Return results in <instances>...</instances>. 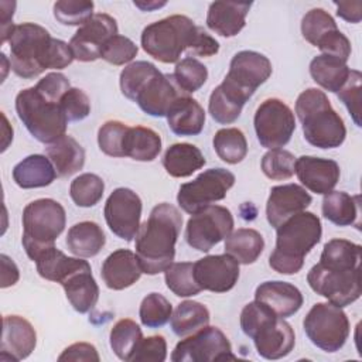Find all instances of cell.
Masks as SVG:
<instances>
[{
    "instance_id": "6da1fadb",
    "label": "cell",
    "mask_w": 362,
    "mask_h": 362,
    "mask_svg": "<svg viewBox=\"0 0 362 362\" xmlns=\"http://www.w3.org/2000/svg\"><path fill=\"white\" fill-rule=\"evenodd\" d=\"M8 45L10 68L24 79H33L45 69H64L75 59L69 44L52 38L48 30L34 23L14 25Z\"/></svg>"
},
{
    "instance_id": "7a4b0ae2",
    "label": "cell",
    "mask_w": 362,
    "mask_h": 362,
    "mask_svg": "<svg viewBox=\"0 0 362 362\" xmlns=\"http://www.w3.org/2000/svg\"><path fill=\"white\" fill-rule=\"evenodd\" d=\"M182 226L181 212L171 204L156 205L136 235V256L143 273L165 272L175 257V243Z\"/></svg>"
},
{
    "instance_id": "3957f363",
    "label": "cell",
    "mask_w": 362,
    "mask_h": 362,
    "mask_svg": "<svg viewBox=\"0 0 362 362\" xmlns=\"http://www.w3.org/2000/svg\"><path fill=\"white\" fill-rule=\"evenodd\" d=\"M321 235V221L315 214L303 211L293 215L276 229V246L269 256V266L280 274L298 273Z\"/></svg>"
},
{
    "instance_id": "277c9868",
    "label": "cell",
    "mask_w": 362,
    "mask_h": 362,
    "mask_svg": "<svg viewBox=\"0 0 362 362\" xmlns=\"http://www.w3.org/2000/svg\"><path fill=\"white\" fill-rule=\"evenodd\" d=\"M240 328L246 337L253 339L257 354L264 359L284 358L293 351L296 344L291 325L257 300L243 307Z\"/></svg>"
},
{
    "instance_id": "5b68a950",
    "label": "cell",
    "mask_w": 362,
    "mask_h": 362,
    "mask_svg": "<svg viewBox=\"0 0 362 362\" xmlns=\"http://www.w3.org/2000/svg\"><path fill=\"white\" fill-rule=\"evenodd\" d=\"M296 113L303 126L304 139L318 148L339 147L346 137L342 117L332 109L324 90L308 88L296 100Z\"/></svg>"
},
{
    "instance_id": "8992f818",
    "label": "cell",
    "mask_w": 362,
    "mask_h": 362,
    "mask_svg": "<svg viewBox=\"0 0 362 362\" xmlns=\"http://www.w3.org/2000/svg\"><path fill=\"white\" fill-rule=\"evenodd\" d=\"M21 243L27 256L35 262L47 249L55 246L64 232L66 215L64 206L51 198H40L25 205L23 211Z\"/></svg>"
},
{
    "instance_id": "52a82bcc",
    "label": "cell",
    "mask_w": 362,
    "mask_h": 362,
    "mask_svg": "<svg viewBox=\"0 0 362 362\" xmlns=\"http://www.w3.org/2000/svg\"><path fill=\"white\" fill-rule=\"evenodd\" d=\"M16 112L30 134L40 143L51 144L65 136L68 120L59 102L45 98L35 86L17 93Z\"/></svg>"
},
{
    "instance_id": "ba28073f",
    "label": "cell",
    "mask_w": 362,
    "mask_h": 362,
    "mask_svg": "<svg viewBox=\"0 0 362 362\" xmlns=\"http://www.w3.org/2000/svg\"><path fill=\"white\" fill-rule=\"evenodd\" d=\"M194 21L181 14L168 16L144 27L140 41L144 52L164 64L178 62L197 33Z\"/></svg>"
},
{
    "instance_id": "9c48e42d",
    "label": "cell",
    "mask_w": 362,
    "mask_h": 362,
    "mask_svg": "<svg viewBox=\"0 0 362 362\" xmlns=\"http://www.w3.org/2000/svg\"><path fill=\"white\" fill-rule=\"evenodd\" d=\"M308 339L324 352L339 351L349 337L345 311L332 303H315L303 321Z\"/></svg>"
},
{
    "instance_id": "30bf717a",
    "label": "cell",
    "mask_w": 362,
    "mask_h": 362,
    "mask_svg": "<svg viewBox=\"0 0 362 362\" xmlns=\"http://www.w3.org/2000/svg\"><path fill=\"white\" fill-rule=\"evenodd\" d=\"M307 281L313 291L341 308L352 304L362 294L361 267H337L318 262L310 269Z\"/></svg>"
},
{
    "instance_id": "8fae6325",
    "label": "cell",
    "mask_w": 362,
    "mask_h": 362,
    "mask_svg": "<svg viewBox=\"0 0 362 362\" xmlns=\"http://www.w3.org/2000/svg\"><path fill=\"white\" fill-rule=\"evenodd\" d=\"M233 184L235 175L229 170L209 168L180 187L177 202L182 211L192 215L216 201H222Z\"/></svg>"
},
{
    "instance_id": "7c38bea8",
    "label": "cell",
    "mask_w": 362,
    "mask_h": 362,
    "mask_svg": "<svg viewBox=\"0 0 362 362\" xmlns=\"http://www.w3.org/2000/svg\"><path fill=\"white\" fill-rule=\"evenodd\" d=\"M253 126L262 147L269 150L284 147L294 130L296 119L293 110L280 99L269 98L256 109Z\"/></svg>"
},
{
    "instance_id": "4fadbf2b",
    "label": "cell",
    "mask_w": 362,
    "mask_h": 362,
    "mask_svg": "<svg viewBox=\"0 0 362 362\" xmlns=\"http://www.w3.org/2000/svg\"><path fill=\"white\" fill-rule=\"evenodd\" d=\"M233 230L230 211L221 205H209L192 214L185 226L187 243L199 252H209Z\"/></svg>"
},
{
    "instance_id": "5bb4252c",
    "label": "cell",
    "mask_w": 362,
    "mask_h": 362,
    "mask_svg": "<svg viewBox=\"0 0 362 362\" xmlns=\"http://www.w3.org/2000/svg\"><path fill=\"white\" fill-rule=\"evenodd\" d=\"M236 359L228 337L216 327H204L181 339L173 354V362H215Z\"/></svg>"
},
{
    "instance_id": "9a60e30c",
    "label": "cell",
    "mask_w": 362,
    "mask_h": 362,
    "mask_svg": "<svg viewBox=\"0 0 362 362\" xmlns=\"http://www.w3.org/2000/svg\"><path fill=\"white\" fill-rule=\"evenodd\" d=\"M141 209L140 197L133 189L120 187L107 197L103 215L112 233L132 242L140 229Z\"/></svg>"
},
{
    "instance_id": "2e32d148",
    "label": "cell",
    "mask_w": 362,
    "mask_h": 362,
    "mask_svg": "<svg viewBox=\"0 0 362 362\" xmlns=\"http://www.w3.org/2000/svg\"><path fill=\"white\" fill-rule=\"evenodd\" d=\"M272 62L267 57L256 51H239L229 64V71L222 82L240 92L247 99L272 75Z\"/></svg>"
},
{
    "instance_id": "e0dca14e",
    "label": "cell",
    "mask_w": 362,
    "mask_h": 362,
    "mask_svg": "<svg viewBox=\"0 0 362 362\" xmlns=\"http://www.w3.org/2000/svg\"><path fill=\"white\" fill-rule=\"evenodd\" d=\"M117 34L116 20L106 14H93L83 25L78 28L69 41L74 58L82 62H92L100 58V51L106 41Z\"/></svg>"
},
{
    "instance_id": "ac0fdd59",
    "label": "cell",
    "mask_w": 362,
    "mask_h": 362,
    "mask_svg": "<svg viewBox=\"0 0 362 362\" xmlns=\"http://www.w3.org/2000/svg\"><path fill=\"white\" fill-rule=\"evenodd\" d=\"M187 93L180 89L173 74H161L158 69L143 83L133 102L148 116L164 117L171 106Z\"/></svg>"
},
{
    "instance_id": "d6986e66",
    "label": "cell",
    "mask_w": 362,
    "mask_h": 362,
    "mask_svg": "<svg viewBox=\"0 0 362 362\" xmlns=\"http://www.w3.org/2000/svg\"><path fill=\"white\" fill-rule=\"evenodd\" d=\"M239 263L229 255H209L194 263V277L201 290L226 293L239 280Z\"/></svg>"
},
{
    "instance_id": "ffe728a7",
    "label": "cell",
    "mask_w": 362,
    "mask_h": 362,
    "mask_svg": "<svg viewBox=\"0 0 362 362\" xmlns=\"http://www.w3.org/2000/svg\"><path fill=\"white\" fill-rule=\"evenodd\" d=\"M311 202V195L298 184L276 185L270 189L266 204L267 222L277 229L293 215L305 211Z\"/></svg>"
},
{
    "instance_id": "44dd1931",
    "label": "cell",
    "mask_w": 362,
    "mask_h": 362,
    "mask_svg": "<svg viewBox=\"0 0 362 362\" xmlns=\"http://www.w3.org/2000/svg\"><path fill=\"white\" fill-rule=\"evenodd\" d=\"M37 345L34 327L20 315L3 318V334L0 345L1 361H23L31 355Z\"/></svg>"
},
{
    "instance_id": "7402d4cb",
    "label": "cell",
    "mask_w": 362,
    "mask_h": 362,
    "mask_svg": "<svg viewBox=\"0 0 362 362\" xmlns=\"http://www.w3.org/2000/svg\"><path fill=\"white\" fill-rule=\"evenodd\" d=\"M296 174L307 189L318 195H325L338 184L341 170L334 160L301 156L296 160Z\"/></svg>"
},
{
    "instance_id": "603a6c76",
    "label": "cell",
    "mask_w": 362,
    "mask_h": 362,
    "mask_svg": "<svg viewBox=\"0 0 362 362\" xmlns=\"http://www.w3.org/2000/svg\"><path fill=\"white\" fill-rule=\"evenodd\" d=\"M255 300L266 304L280 318L294 315L304 301L301 291L294 284L280 280L260 283L256 287Z\"/></svg>"
},
{
    "instance_id": "cb8c5ba5",
    "label": "cell",
    "mask_w": 362,
    "mask_h": 362,
    "mask_svg": "<svg viewBox=\"0 0 362 362\" xmlns=\"http://www.w3.org/2000/svg\"><path fill=\"white\" fill-rule=\"evenodd\" d=\"M141 273L136 253L129 249H117L110 253L100 269L102 280L110 290H124L133 286Z\"/></svg>"
},
{
    "instance_id": "d4e9b609",
    "label": "cell",
    "mask_w": 362,
    "mask_h": 362,
    "mask_svg": "<svg viewBox=\"0 0 362 362\" xmlns=\"http://www.w3.org/2000/svg\"><path fill=\"white\" fill-rule=\"evenodd\" d=\"M252 3L214 1L208 7L206 25L221 37H235L246 24Z\"/></svg>"
},
{
    "instance_id": "484cf974",
    "label": "cell",
    "mask_w": 362,
    "mask_h": 362,
    "mask_svg": "<svg viewBox=\"0 0 362 362\" xmlns=\"http://www.w3.org/2000/svg\"><path fill=\"white\" fill-rule=\"evenodd\" d=\"M61 286L64 287L65 296L75 311L85 314L96 305L99 298V287L92 276L89 263L71 273L61 283Z\"/></svg>"
},
{
    "instance_id": "4316f807",
    "label": "cell",
    "mask_w": 362,
    "mask_h": 362,
    "mask_svg": "<svg viewBox=\"0 0 362 362\" xmlns=\"http://www.w3.org/2000/svg\"><path fill=\"white\" fill-rule=\"evenodd\" d=\"M165 117L170 130L177 136H197L205 126V110L189 95L181 96Z\"/></svg>"
},
{
    "instance_id": "83f0119b",
    "label": "cell",
    "mask_w": 362,
    "mask_h": 362,
    "mask_svg": "<svg viewBox=\"0 0 362 362\" xmlns=\"http://www.w3.org/2000/svg\"><path fill=\"white\" fill-rule=\"evenodd\" d=\"M57 171L51 160L42 154H31L13 168V180L23 189L41 188L52 184Z\"/></svg>"
},
{
    "instance_id": "f1b7e54d",
    "label": "cell",
    "mask_w": 362,
    "mask_h": 362,
    "mask_svg": "<svg viewBox=\"0 0 362 362\" xmlns=\"http://www.w3.org/2000/svg\"><path fill=\"white\" fill-rule=\"evenodd\" d=\"M45 153L54 164L58 177H69L82 170L85 164L83 147L68 134L48 144L45 147Z\"/></svg>"
},
{
    "instance_id": "f546056e",
    "label": "cell",
    "mask_w": 362,
    "mask_h": 362,
    "mask_svg": "<svg viewBox=\"0 0 362 362\" xmlns=\"http://www.w3.org/2000/svg\"><path fill=\"white\" fill-rule=\"evenodd\" d=\"M206 160L202 151L189 143L171 144L163 157V167L174 178L192 175L197 170L205 165Z\"/></svg>"
},
{
    "instance_id": "4dcf8cb0",
    "label": "cell",
    "mask_w": 362,
    "mask_h": 362,
    "mask_svg": "<svg viewBox=\"0 0 362 362\" xmlns=\"http://www.w3.org/2000/svg\"><path fill=\"white\" fill-rule=\"evenodd\" d=\"M68 250L78 257L96 256L106 243L102 228L92 221H82L69 228L66 235Z\"/></svg>"
},
{
    "instance_id": "1f68e13d",
    "label": "cell",
    "mask_w": 362,
    "mask_h": 362,
    "mask_svg": "<svg viewBox=\"0 0 362 362\" xmlns=\"http://www.w3.org/2000/svg\"><path fill=\"white\" fill-rule=\"evenodd\" d=\"M161 153V137L144 126L127 127L123 139V157L136 161H153Z\"/></svg>"
},
{
    "instance_id": "d6a6232c",
    "label": "cell",
    "mask_w": 362,
    "mask_h": 362,
    "mask_svg": "<svg viewBox=\"0 0 362 362\" xmlns=\"http://www.w3.org/2000/svg\"><path fill=\"white\" fill-rule=\"evenodd\" d=\"M351 74V68L346 62L331 57V55H317L310 62V75L317 85L322 89L338 93V90L345 85Z\"/></svg>"
},
{
    "instance_id": "836d02e7",
    "label": "cell",
    "mask_w": 362,
    "mask_h": 362,
    "mask_svg": "<svg viewBox=\"0 0 362 362\" xmlns=\"http://www.w3.org/2000/svg\"><path fill=\"white\" fill-rule=\"evenodd\" d=\"M322 215L337 226L355 225L359 228V197L349 195L344 191H331L324 195Z\"/></svg>"
},
{
    "instance_id": "e575fe53",
    "label": "cell",
    "mask_w": 362,
    "mask_h": 362,
    "mask_svg": "<svg viewBox=\"0 0 362 362\" xmlns=\"http://www.w3.org/2000/svg\"><path fill=\"white\" fill-rule=\"evenodd\" d=\"M225 253L232 256L239 264L255 263L264 249L263 236L252 228H239L225 240Z\"/></svg>"
},
{
    "instance_id": "d590c367",
    "label": "cell",
    "mask_w": 362,
    "mask_h": 362,
    "mask_svg": "<svg viewBox=\"0 0 362 362\" xmlns=\"http://www.w3.org/2000/svg\"><path fill=\"white\" fill-rule=\"evenodd\" d=\"M88 262L83 257H69L55 246L42 252L35 260L38 274L49 281L62 283L71 273L85 266Z\"/></svg>"
},
{
    "instance_id": "8d00e7d4",
    "label": "cell",
    "mask_w": 362,
    "mask_h": 362,
    "mask_svg": "<svg viewBox=\"0 0 362 362\" xmlns=\"http://www.w3.org/2000/svg\"><path fill=\"white\" fill-rule=\"evenodd\" d=\"M209 310L204 304L192 300H185L181 301L177 305L175 311L171 314L170 325L177 337L184 338L206 327L209 324Z\"/></svg>"
},
{
    "instance_id": "74e56055",
    "label": "cell",
    "mask_w": 362,
    "mask_h": 362,
    "mask_svg": "<svg viewBox=\"0 0 362 362\" xmlns=\"http://www.w3.org/2000/svg\"><path fill=\"white\" fill-rule=\"evenodd\" d=\"M143 339L141 328L129 318L119 320L110 329L109 341L115 355L122 361H132L139 344Z\"/></svg>"
},
{
    "instance_id": "f35d334b",
    "label": "cell",
    "mask_w": 362,
    "mask_h": 362,
    "mask_svg": "<svg viewBox=\"0 0 362 362\" xmlns=\"http://www.w3.org/2000/svg\"><path fill=\"white\" fill-rule=\"evenodd\" d=\"M212 144L218 157L228 164H238L247 154L246 137L243 132L236 127L218 130L214 136Z\"/></svg>"
},
{
    "instance_id": "ab89813d",
    "label": "cell",
    "mask_w": 362,
    "mask_h": 362,
    "mask_svg": "<svg viewBox=\"0 0 362 362\" xmlns=\"http://www.w3.org/2000/svg\"><path fill=\"white\" fill-rule=\"evenodd\" d=\"M105 191L103 180L92 173H85L76 177L69 187V195L72 201L82 208H90L96 205Z\"/></svg>"
},
{
    "instance_id": "60d3db41",
    "label": "cell",
    "mask_w": 362,
    "mask_h": 362,
    "mask_svg": "<svg viewBox=\"0 0 362 362\" xmlns=\"http://www.w3.org/2000/svg\"><path fill=\"white\" fill-rule=\"evenodd\" d=\"M167 287L178 297H192L201 291L194 277V263L178 262L173 263L164 272Z\"/></svg>"
},
{
    "instance_id": "b9f144b4",
    "label": "cell",
    "mask_w": 362,
    "mask_h": 362,
    "mask_svg": "<svg viewBox=\"0 0 362 362\" xmlns=\"http://www.w3.org/2000/svg\"><path fill=\"white\" fill-rule=\"evenodd\" d=\"M173 76L180 89L189 95L197 92L206 82L208 69L197 58L185 57L184 59L177 62Z\"/></svg>"
},
{
    "instance_id": "7bdbcfd3",
    "label": "cell",
    "mask_w": 362,
    "mask_h": 362,
    "mask_svg": "<svg viewBox=\"0 0 362 362\" xmlns=\"http://www.w3.org/2000/svg\"><path fill=\"white\" fill-rule=\"evenodd\" d=\"M173 314L171 303L160 293L147 294L139 308V317L144 327L160 328L168 322Z\"/></svg>"
},
{
    "instance_id": "ee69618b",
    "label": "cell",
    "mask_w": 362,
    "mask_h": 362,
    "mask_svg": "<svg viewBox=\"0 0 362 362\" xmlns=\"http://www.w3.org/2000/svg\"><path fill=\"white\" fill-rule=\"evenodd\" d=\"M296 157L293 153L284 148L269 150L262 157V171L270 180H287L296 173Z\"/></svg>"
},
{
    "instance_id": "f6af8a7d",
    "label": "cell",
    "mask_w": 362,
    "mask_h": 362,
    "mask_svg": "<svg viewBox=\"0 0 362 362\" xmlns=\"http://www.w3.org/2000/svg\"><path fill=\"white\" fill-rule=\"evenodd\" d=\"M158 68L147 61H136L129 64L123 71L120 72L119 85L122 93L133 100L139 89L143 86V83L157 71Z\"/></svg>"
},
{
    "instance_id": "bcb514c9",
    "label": "cell",
    "mask_w": 362,
    "mask_h": 362,
    "mask_svg": "<svg viewBox=\"0 0 362 362\" xmlns=\"http://www.w3.org/2000/svg\"><path fill=\"white\" fill-rule=\"evenodd\" d=\"M334 30H338L337 23L324 8H311L301 20V34L314 47L321 37Z\"/></svg>"
},
{
    "instance_id": "7dc6e473",
    "label": "cell",
    "mask_w": 362,
    "mask_h": 362,
    "mask_svg": "<svg viewBox=\"0 0 362 362\" xmlns=\"http://www.w3.org/2000/svg\"><path fill=\"white\" fill-rule=\"evenodd\" d=\"M242 109H243V105H240L239 102L232 99L229 95H226L219 85L212 90L208 102V112L216 123L219 124L233 123L240 116Z\"/></svg>"
},
{
    "instance_id": "c3c4849f",
    "label": "cell",
    "mask_w": 362,
    "mask_h": 362,
    "mask_svg": "<svg viewBox=\"0 0 362 362\" xmlns=\"http://www.w3.org/2000/svg\"><path fill=\"white\" fill-rule=\"evenodd\" d=\"M93 1L61 0L54 3V17L64 25H83L93 16Z\"/></svg>"
},
{
    "instance_id": "681fc988",
    "label": "cell",
    "mask_w": 362,
    "mask_h": 362,
    "mask_svg": "<svg viewBox=\"0 0 362 362\" xmlns=\"http://www.w3.org/2000/svg\"><path fill=\"white\" fill-rule=\"evenodd\" d=\"M127 124L119 120L105 122L98 132V144L102 153L110 157H123V139Z\"/></svg>"
},
{
    "instance_id": "f907efd6",
    "label": "cell",
    "mask_w": 362,
    "mask_h": 362,
    "mask_svg": "<svg viewBox=\"0 0 362 362\" xmlns=\"http://www.w3.org/2000/svg\"><path fill=\"white\" fill-rule=\"evenodd\" d=\"M139 47L129 38L120 34L113 35L106 41L100 51V58L112 65H124L134 59Z\"/></svg>"
},
{
    "instance_id": "816d5d0a",
    "label": "cell",
    "mask_w": 362,
    "mask_h": 362,
    "mask_svg": "<svg viewBox=\"0 0 362 362\" xmlns=\"http://www.w3.org/2000/svg\"><path fill=\"white\" fill-rule=\"evenodd\" d=\"M361 82H362V74L356 69H351L349 78L345 82V85L338 90V99L346 106L354 123L361 127V109H359V100H361Z\"/></svg>"
},
{
    "instance_id": "f5cc1de1",
    "label": "cell",
    "mask_w": 362,
    "mask_h": 362,
    "mask_svg": "<svg viewBox=\"0 0 362 362\" xmlns=\"http://www.w3.org/2000/svg\"><path fill=\"white\" fill-rule=\"evenodd\" d=\"M59 106L69 122H79L89 116L90 102L88 95L79 88H71L59 100Z\"/></svg>"
},
{
    "instance_id": "db71d44e",
    "label": "cell",
    "mask_w": 362,
    "mask_h": 362,
    "mask_svg": "<svg viewBox=\"0 0 362 362\" xmlns=\"http://www.w3.org/2000/svg\"><path fill=\"white\" fill-rule=\"evenodd\" d=\"M322 54L335 57L344 62H346L351 57V42L339 30H334L321 37L315 45Z\"/></svg>"
},
{
    "instance_id": "11a10c76",
    "label": "cell",
    "mask_w": 362,
    "mask_h": 362,
    "mask_svg": "<svg viewBox=\"0 0 362 362\" xmlns=\"http://www.w3.org/2000/svg\"><path fill=\"white\" fill-rule=\"evenodd\" d=\"M167 358V341L163 335H151L143 338L139 344L132 362L140 361H153V362H163Z\"/></svg>"
},
{
    "instance_id": "9f6ffc18",
    "label": "cell",
    "mask_w": 362,
    "mask_h": 362,
    "mask_svg": "<svg viewBox=\"0 0 362 362\" xmlns=\"http://www.w3.org/2000/svg\"><path fill=\"white\" fill-rule=\"evenodd\" d=\"M35 89L45 98L54 102H59L61 98L71 89V83L64 74L49 72L37 82Z\"/></svg>"
},
{
    "instance_id": "6f0895ef",
    "label": "cell",
    "mask_w": 362,
    "mask_h": 362,
    "mask_svg": "<svg viewBox=\"0 0 362 362\" xmlns=\"http://www.w3.org/2000/svg\"><path fill=\"white\" fill-rule=\"evenodd\" d=\"M218 51H219V42L212 35H209L202 27H197V33L187 52L189 55L212 57L218 54Z\"/></svg>"
},
{
    "instance_id": "680465c9",
    "label": "cell",
    "mask_w": 362,
    "mask_h": 362,
    "mask_svg": "<svg viewBox=\"0 0 362 362\" xmlns=\"http://www.w3.org/2000/svg\"><path fill=\"white\" fill-rule=\"evenodd\" d=\"M58 361H85V362H99V354L96 348L92 344L88 342H76L69 345L62 351V354L58 356Z\"/></svg>"
},
{
    "instance_id": "91938a15",
    "label": "cell",
    "mask_w": 362,
    "mask_h": 362,
    "mask_svg": "<svg viewBox=\"0 0 362 362\" xmlns=\"http://www.w3.org/2000/svg\"><path fill=\"white\" fill-rule=\"evenodd\" d=\"M337 16L348 23H359L362 18V1H334Z\"/></svg>"
},
{
    "instance_id": "94428289",
    "label": "cell",
    "mask_w": 362,
    "mask_h": 362,
    "mask_svg": "<svg viewBox=\"0 0 362 362\" xmlns=\"http://www.w3.org/2000/svg\"><path fill=\"white\" fill-rule=\"evenodd\" d=\"M0 260H1V284L0 286L6 288L18 281L20 273L16 263L7 255L4 253L0 255Z\"/></svg>"
},
{
    "instance_id": "6125c7cd",
    "label": "cell",
    "mask_w": 362,
    "mask_h": 362,
    "mask_svg": "<svg viewBox=\"0 0 362 362\" xmlns=\"http://www.w3.org/2000/svg\"><path fill=\"white\" fill-rule=\"evenodd\" d=\"M6 1L0 3V8H1V42L8 41L11 31L14 28L13 24V14H14V8H16V3L11 1L8 3V8H6Z\"/></svg>"
},
{
    "instance_id": "be15d7a7",
    "label": "cell",
    "mask_w": 362,
    "mask_h": 362,
    "mask_svg": "<svg viewBox=\"0 0 362 362\" xmlns=\"http://www.w3.org/2000/svg\"><path fill=\"white\" fill-rule=\"evenodd\" d=\"M165 1H134V6L143 11H151L154 8H160L165 6Z\"/></svg>"
}]
</instances>
